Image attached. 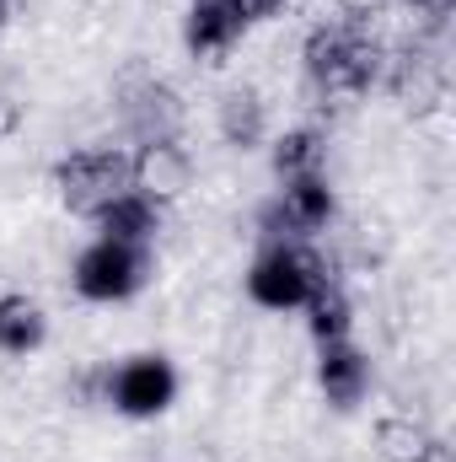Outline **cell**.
Segmentation results:
<instances>
[{
	"instance_id": "5",
	"label": "cell",
	"mask_w": 456,
	"mask_h": 462,
	"mask_svg": "<svg viewBox=\"0 0 456 462\" xmlns=\"http://www.w3.org/2000/svg\"><path fill=\"white\" fill-rule=\"evenodd\" d=\"M150 274V247H129L114 236H97L92 247H81L76 258V296L87 301H129Z\"/></svg>"
},
{
	"instance_id": "10",
	"label": "cell",
	"mask_w": 456,
	"mask_h": 462,
	"mask_svg": "<svg viewBox=\"0 0 456 462\" xmlns=\"http://www.w3.org/2000/svg\"><path fill=\"white\" fill-rule=\"evenodd\" d=\"M247 32V16L231 5V0H188V16H183V38L199 60H221L242 43Z\"/></svg>"
},
{
	"instance_id": "23",
	"label": "cell",
	"mask_w": 456,
	"mask_h": 462,
	"mask_svg": "<svg viewBox=\"0 0 456 462\" xmlns=\"http://www.w3.org/2000/svg\"><path fill=\"white\" fill-rule=\"evenodd\" d=\"M5 22H11V0H0V27H5Z\"/></svg>"
},
{
	"instance_id": "8",
	"label": "cell",
	"mask_w": 456,
	"mask_h": 462,
	"mask_svg": "<svg viewBox=\"0 0 456 462\" xmlns=\"http://www.w3.org/2000/svg\"><path fill=\"white\" fill-rule=\"evenodd\" d=\"M129 189L145 194L150 205H172L194 189V156L183 140H145L129 156Z\"/></svg>"
},
{
	"instance_id": "20",
	"label": "cell",
	"mask_w": 456,
	"mask_h": 462,
	"mask_svg": "<svg viewBox=\"0 0 456 462\" xmlns=\"http://www.w3.org/2000/svg\"><path fill=\"white\" fill-rule=\"evenodd\" d=\"M231 5H236V11H242L247 22H263V16H274V11H279L285 0H231Z\"/></svg>"
},
{
	"instance_id": "18",
	"label": "cell",
	"mask_w": 456,
	"mask_h": 462,
	"mask_svg": "<svg viewBox=\"0 0 456 462\" xmlns=\"http://www.w3.org/2000/svg\"><path fill=\"white\" fill-rule=\"evenodd\" d=\"M70 398H76L81 409H92V403H108V365H92V371H81V376L70 382Z\"/></svg>"
},
{
	"instance_id": "15",
	"label": "cell",
	"mask_w": 456,
	"mask_h": 462,
	"mask_svg": "<svg viewBox=\"0 0 456 462\" xmlns=\"http://www.w3.org/2000/svg\"><path fill=\"white\" fill-rule=\"evenodd\" d=\"M306 334L317 339V345H339L354 334V301L343 296L339 280H328L312 301H306Z\"/></svg>"
},
{
	"instance_id": "6",
	"label": "cell",
	"mask_w": 456,
	"mask_h": 462,
	"mask_svg": "<svg viewBox=\"0 0 456 462\" xmlns=\"http://www.w3.org/2000/svg\"><path fill=\"white\" fill-rule=\"evenodd\" d=\"M118 118H123V129H129V140L134 145H145V140H183V97L161 81V76H150V70H134V76H123V87H118Z\"/></svg>"
},
{
	"instance_id": "4",
	"label": "cell",
	"mask_w": 456,
	"mask_h": 462,
	"mask_svg": "<svg viewBox=\"0 0 456 462\" xmlns=\"http://www.w3.org/2000/svg\"><path fill=\"white\" fill-rule=\"evenodd\" d=\"M333 210L339 205H333V189H328L323 172L317 178H296L258 210V236H263V247L269 242H312L317 231H328Z\"/></svg>"
},
{
	"instance_id": "12",
	"label": "cell",
	"mask_w": 456,
	"mask_h": 462,
	"mask_svg": "<svg viewBox=\"0 0 456 462\" xmlns=\"http://www.w3.org/2000/svg\"><path fill=\"white\" fill-rule=\"evenodd\" d=\"M274 178L279 183H296V178H317L328 167V134L317 124H296L274 140Z\"/></svg>"
},
{
	"instance_id": "14",
	"label": "cell",
	"mask_w": 456,
	"mask_h": 462,
	"mask_svg": "<svg viewBox=\"0 0 456 462\" xmlns=\"http://www.w3.org/2000/svg\"><path fill=\"white\" fill-rule=\"evenodd\" d=\"M43 339H49L43 307L22 291L0 296V355H32V349H43Z\"/></svg>"
},
{
	"instance_id": "1",
	"label": "cell",
	"mask_w": 456,
	"mask_h": 462,
	"mask_svg": "<svg viewBox=\"0 0 456 462\" xmlns=\"http://www.w3.org/2000/svg\"><path fill=\"white\" fill-rule=\"evenodd\" d=\"M301 65L306 81L323 103L333 97H365L370 87H381L387 70V38L370 22H349V16H328L306 32L301 43Z\"/></svg>"
},
{
	"instance_id": "22",
	"label": "cell",
	"mask_w": 456,
	"mask_h": 462,
	"mask_svg": "<svg viewBox=\"0 0 456 462\" xmlns=\"http://www.w3.org/2000/svg\"><path fill=\"white\" fill-rule=\"evenodd\" d=\"M414 462H456V452L446 447V441H441V436H430V447H424V452H419Z\"/></svg>"
},
{
	"instance_id": "19",
	"label": "cell",
	"mask_w": 456,
	"mask_h": 462,
	"mask_svg": "<svg viewBox=\"0 0 456 462\" xmlns=\"http://www.w3.org/2000/svg\"><path fill=\"white\" fill-rule=\"evenodd\" d=\"M333 5H339V16H349V22H370L387 5H397V0H333Z\"/></svg>"
},
{
	"instance_id": "13",
	"label": "cell",
	"mask_w": 456,
	"mask_h": 462,
	"mask_svg": "<svg viewBox=\"0 0 456 462\" xmlns=\"http://www.w3.org/2000/svg\"><path fill=\"white\" fill-rule=\"evenodd\" d=\"M97 231L114 236V242H129V247H150L156 231H161V205H150L145 194H118L114 205L97 216Z\"/></svg>"
},
{
	"instance_id": "9",
	"label": "cell",
	"mask_w": 456,
	"mask_h": 462,
	"mask_svg": "<svg viewBox=\"0 0 456 462\" xmlns=\"http://www.w3.org/2000/svg\"><path fill=\"white\" fill-rule=\"evenodd\" d=\"M317 387L333 409H354L365 393H370V355L360 345H317Z\"/></svg>"
},
{
	"instance_id": "17",
	"label": "cell",
	"mask_w": 456,
	"mask_h": 462,
	"mask_svg": "<svg viewBox=\"0 0 456 462\" xmlns=\"http://www.w3.org/2000/svg\"><path fill=\"white\" fill-rule=\"evenodd\" d=\"M397 5H408V16H414V32H441L456 0H397Z\"/></svg>"
},
{
	"instance_id": "21",
	"label": "cell",
	"mask_w": 456,
	"mask_h": 462,
	"mask_svg": "<svg viewBox=\"0 0 456 462\" xmlns=\"http://www.w3.org/2000/svg\"><path fill=\"white\" fill-rule=\"evenodd\" d=\"M16 129H22V108H16L11 97H0V140H11Z\"/></svg>"
},
{
	"instance_id": "11",
	"label": "cell",
	"mask_w": 456,
	"mask_h": 462,
	"mask_svg": "<svg viewBox=\"0 0 456 462\" xmlns=\"http://www.w3.org/2000/svg\"><path fill=\"white\" fill-rule=\"evenodd\" d=\"M215 129H221L226 145L252 151V145H263V134H269V103H263L252 87H231V92H221V103H215Z\"/></svg>"
},
{
	"instance_id": "2",
	"label": "cell",
	"mask_w": 456,
	"mask_h": 462,
	"mask_svg": "<svg viewBox=\"0 0 456 462\" xmlns=\"http://www.w3.org/2000/svg\"><path fill=\"white\" fill-rule=\"evenodd\" d=\"M328 280L333 269L312 242H269L247 269V296L263 312H290V307H306Z\"/></svg>"
},
{
	"instance_id": "16",
	"label": "cell",
	"mask_w": 456,
	"mask_h": 462,
	"mask_svg": "<svg viewBox=\"0 0 456 462\" xmlns=\"http://www.w3.org/2000/svg\"><path fill=\"white\" fill-rule=\"evenodd\" d=\"M424 447H430L424 420H414V414H387V420H376V452H381V462H414Z\"/></svg>"
},
{
	"instance_id": "7",
	"label": "cell",
	"mask_w": 456,
	"mask_h": 462,
	"mask_svg": "<svg viewBox=\"0 0 456 462\" xmlns=\"http://www.w3.org/2000/svg\"><path fill=\"white\" fill-rule=\"evenodd\" d=\"M178 398V371L161 355H129L123 365H108V403L129 420H156Z\"/></svg>"
},
{
	"instance_id": "3",
	"label": "cell",
	"mask_w": 456,
	"mask_h": 462,
	"mask_svg": "<svg viewBox=\"0 0 456 462\" xmlns=\"http://www.w3.org/2000/svg\"><path fill=\"white\" fill-rule=\"evenodd\" d=\"M54 194L70 216L97 221L118 194H129V151L118 145H81L54 162Z\"/></svg>"
}]
</instances>
